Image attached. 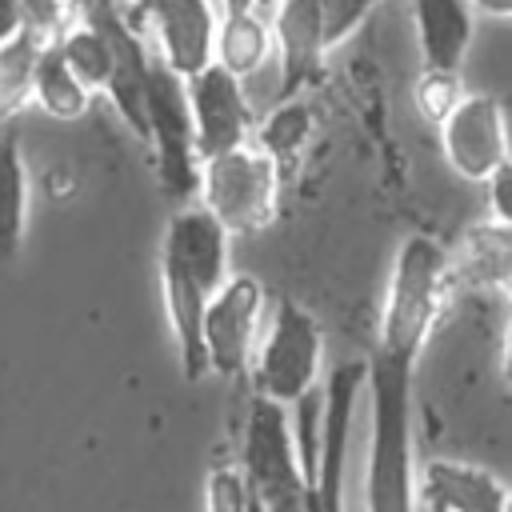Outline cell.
<instances>
[{"label":"cell","mask_w":512,"mask_h":512,"mask_svg":"<svg viewBox=\"0 0 512 512\" xmlns=\"http://www.w3.org/2000/svg\"><path fill=\"white\" fill-rule=\"evenodd\" d=\"M276 52L272 24L264 12H232L216 24V44H212V64L232 72L236 80L256 76Z\"/></svg>","instance_id":"16"},{"label":"cell","mask_w":512,"mask_h":512,"mask_svg":"<svg viewBox=\"0 0 512 512\" xmlns=\"http://www.w3.org/2000/svg\"><path fill=\"white\" fill-rule=\"evenodd\" d=\"M24 4V24H32L40 36H60L64 28L80 24L96 4L104 0H20Z\"/></svg>","instance_id":"24"},{"label":"cell","mask_w":512,"mask_h":512,"mask_svg":"<svg viewBox=\"0 0 512 512\" xmlns=\"http://www.w3.org/2000/svg\"><path fill=\"white\" fill-rule=\"evenodd\" d=\"M364 392V360H344L324 376L316 456L308 472V512H344L348 444L356 428V400Z\"/></svg>","instance_id":"7"},{"label":"cell","mask_w":512,"mask_h":512,"mask_svg":"<svg viewBox=\"0 0 512 512\" xmlns=\"http://www.w3.org/2000/svg\"><path fill=\"white\" fill-rule=\"evenodd\" d=\"M44 44H48V36H40L32 24H20L0 44V136L32 104V76H36V60H40Z\"/></svg>","instance_id":"18"},{"label":"cell","mask_w":512,"mask_h":512,"mask_svg":"<svg viewBox=\"0 0 512 512\" xmlns=\"http://www.w3.org/2000/svg\"><path fill=\"white\" fill-rule=\"evenodd\" d=\"M436 132H440V152L460 180L484 184L504 160H512L504 104L488 92H464V100Z\"/></svg>","instance_id":"9"},{"label":"cell","mask_w":512,"mask_h":512,"mask_svg":"<svg viewBox=\"0 0 512 512\" xmlns=\"http://www.w3.org/2000/svg\"><path fill=\"white\" fill-rule=\"evenodd\" d=\"M500 380L512 388V316H508L504 336H500Z\"/></svg>","instance_id":"27"},{"label":"cell","mask_w":512,"mask_h":512,"mask_svg":"<svg viewBox=\"0 0 512 512\" xmlns=\"http://www.w3.org/2000/svg\"><path fill=\"white\" fill-rule=\"evenodd\" d=\"M236 468L260 512H308V472L292 436L288 408L264 396H248Z\"/></svg>","instance_id":"4"},{"label":"cell","mask_w":512,"mask_h":512,"mask_svg":"<svg viewBox=\"0 0 512 512\" xmlns=\"http://www.w3.org/2000/svg\"><path fill=\"white\" fill-rule=\"evenodd\" d=\"M232 276V236L192 200L180 204L160 232V296L176 340L184 380H204L208 360L200 344V320L208 300Z\"/></svg>","instance_id":"2"},{"label":"cell","mask_w":512,"mask_h":512,"mask_svg":"<svg viewBox=\"0 0 512 512\" xmlns=\"http://www.w3.org/2000/svg\"><path fill=\"white\" fill-rule=\"evenodd\" d=\"M52 44H56L60 60L68 64V72H72L92 96H104V88H108V80H112V44H108V36H104L96 24L80 20V24L64 28L60 36H52Z\"/></svg>","instance_id":"20"},{"label":"cell","mask_w":512,"mask_h":512,"mask_svg":"<svg viewBox=\"0 0 512 512\" xmlns=\"http://www.w3.org/2000/svg\"><path fill=\"white\" fill-rule=\"evenodd\" d=\"M212 4H224V16L232 12H268L272 0H212Z\"/></svg>","instance_id":"29"},{"label":"cell","mask_w":512,"mask_h":512,"mask_svg":"<svg viewBox=\"0 0 512 512\" xmlns=\"http://www.w3.org/2000/svg\"><path fill=\"white\" fill-rule=\"evenodd\" d=\"M184 92H188L200 164L252 140L256 120H252V104L244 96V80H236L220 64H208L184 80Z\"/></svg>","instance_id":"10"},{"label":"cell","mask_w":512,"mask_h":512,"mask_svg":"<svg viewBox=\"0 0 512 512\" xmlns=\"http://www.w3.org/2000/svg\"><path fill=\"white\" fill-rule=\"evenodd\" d=\"M128 4H132V8H136V12H140V4H144V0H128Z\"/></svg>","instance_id":"32"},{"label":"cell","mask_w":512,"mask_h":512,"mask_svg":"<svg viewBox=\"0 0 512 512\" xmlns=\"http://www.w3.org/2000/svg\"><path fill=\"white\" fill-rule=\"evenodd\" d=\"M504 480L472 460L428 456L416 464V512H504Z\"/></svg>","instance_id":"12"},{"label":"cell","mask_w":512,"mask_h":512,"mask_svg":"<svg viewBox=\"0 0 512 512\" xmlns=\"http://www.w3.org/2000/svg\"><path fill=\"white\" fill-rule=\"evenodd\" d=\"M448 280L452 292H504L512 280V228L500 220H480L464 228L460 240L448 248Z\"/></svg>","instance_id":"14"},{"label":"cell","mask_w":512,"mask_h":512,"mask_svg":"<svg viewBox=\"0 0 512 512\" xmlns=\"http://www.w3.org/2000/svg\"><path fill=\"white\" fill-rule=\"evenodd\" d=\"M504 296H508V304H512V280H508V288H504Z\"/></svg>","instance_id":"30"},{"label":"cell","mask_w":512,"mask_h":512,"mask_svg":"<svg viewBox=\"0 0 512 512\" xmlns=\"http://www.w3.org/2000/svg\"><path fill=\"white\" fill-rule=\"evenodd\" d=\"M264 312V284L252 272H232L220 292L208 300L200 320V344L208 360V376L220 380H244L252 352H256V328Z\"/></svg>","instance_id":"8"},{"label":"cell","mask_w":512,"mask_h":512,"mask_svg":"<svg viewBox=\"0 0 512 512\" xmlns=\"http://www.w3.org/2000/svg\"><path fill=\"white\" fill-rule=\"evenodd\" d=\"M504 512H512V488H508V504H504Z\"/></svg>","instance_id":"31"},{"label":"cell","mask_w":512,"mask_h":512,"mask_svg":"<svg viewBox=\"0 0 512 512\" xmlns=\"http://www.w3.org/2000/svg\"><path fill=\"white\" fill-rule=\"evenodd\" d=\"M412 24H416V48L424 68L440 72H460L472 32H476V12L468 0H412Z\"/></svg>","instance_id":"15"},{"label":"cell","mask_w":512,"mask_h":512,"mask_svg":"<svg viewBox=\"0 0 512 512\" xmlns=\"http://www.w3.org/2000/svg\"><path fill=\"white\" fill-rule=\"evenodd\" d=\"M136 16H144V24L156 32V44H160L156 56L180 80L212 64V44L220 24L212 0H144Z\"/></svg>","instance_id":"11"},{"label":"cell","mask_w":512,"mask_h":512,"mask_svg":"<svg viewBox=\"0 0 512 512\" xmlns=\"http://www.w3.org/2000/svg\"><path fill=\"white\" fill-rule=\"evenodd\" d=\"M384 0H320V36H324V52L340 48Z\"/></svg>","instance_id":"23"},{"label":"cell","mask_w":512,"mask_h":512,"mask_svg":"<svg viewBox=\"0 0 512 512\" xmlns=\"http://www.w3.org/2000/svg\"><path fill=\"white\" fill-rule=\"evenodd\" d=\"M24 24V4L20 0H0V44Z\"/></svg>","instance_id":"26"},{"label":"cell","mask_w":512,"mask_h":512,"mask_svg":"<svg viewBox=\"0 0 512 512\" xmlns=\"http://www.w3.org/2000/svg\"><path fill=\"white\" fill-rule=\"evenodd\" d=\"M208 512H260V504L252 500L240 468L220 464L208 472Z\"/></svg>","instance_id":"25"},{"label":"cell","mask_w":512,"mask_h":512,"mask_svg":"<svg viewBox=\"0 0 512 512\" xmlns=\"http://www.w3.org/2000/svg\"><path fill=\"white\" fill-rule=\"evenodd\" d=\"M308 136H312V108L304 104V96H296V100H276L272 116L252 132V140L276 160L280 172H288V168L300 160Z\"/></svg>","instance_id":"21"},{"label":"cell","mask_w":512,"mask_h":512,"mask_svg":"<svg viewBox=\"0 0 512 512\" xmlns=\"http://www.w3.org/2000/svg\"><path fill=\"white\" fill-rule=\"evenodd\" d=\"M272 40L280 56L276 100L304 96L324 72V36H320V0H272Z\"/></svg>","instance_id":"13"},{"label":"cell","mask_w":512,"mask_h":512,"mask_svg":"<svg viewBox=\"0 0 512 512\" xmlns=\"http://www.w3.org/2000/svg\"><path fill=\"white\" fill-rule=\"evenodd\" d=\"M28 168L20 156V136L8 128L0 136V264H12L28 232Z\"/></svg>","instance_id":"17"},{"label":"cell","mask_w":512,"mask_h":512,"mask_svg":"<svg viewBox=\"0 0 512 512\" xmlns=\"http://www.w3.org/2000/svg\"><path fill=\"white\" fill-rule=\"evenodd\" d=\"M280 180H284V172L276 168V160L256 140H248V144L200 164L196 204L228 236H256L276 220Z\"/></svg>","instance_id":"5"},{"label":"cell","mask_w":512,"mask_h":512,"mask_svg":"<svg viewBox=\"0 0 512 512\" xmlns=\"http://www.w3.org/2000/svg\"><path fill=\"white\" fill-rule=\"evenodd\" d=\"M472 12H484V16H496V20H512V0H468Z\"/></svg>","instance_id":"28"},{"label":"cell","mask_w":512,"mask_h":512,"mask_svg":"<svg viewBox=\"0 0 512 512\" xmlns=\"http://www.w3.org/2000/svg\"><path fill=\"white\" fill-rule=\"evenodd\" d=\"M452 296L448 248L412 232L392 260L376 344L364 360L368 392V460L364 504L368 512H416V368Z\"/></svg>","instance_id":"1"},{"label":"cell","mask_w":512,"mask_h":512,"mask_svg":"<svg viewBox=\"0 0 512 512\" xmlns=\"http://www.w3.org/2000/svg\"><path fill=\"white\" fill-rule=\"evenodd\" d=\"M32 104L40 112H48L52 120H80L92 104V92L68 72V64L60 60L56 44L48 40L40 60H36V76H32Z\"/></svg>","instance_id":"19"},{"label":"cell","mask_w":512,"mask_h":512,"mask_svg":"<svg viewBox=\"0 0 512 512\" xmlns=\"http://www.w3.org/2000/svg\"><path fill=\"white\" fill-rule=\"evenodd\" d=\"M144 116H148V144L156 156V180L164 196L192 204L200 192V152L188 112L184 80L152 52L148 88H144Z\"/></svg>","instance_id":"6"},{"label":"cell","mask_w":512,"mask_h":512,"mask_svg":"<svg viewBox=\"0 0 512 512\" xmlns=\"http://www.w3.org/2000/svg\"><path fill=\"white\" fill-rule=\"evenodd\" d=\"M320 376H324V328L304 304H296L292 296H280L264 336L256 340L244 380L252 384V396H264L288 408L308 400Z\"/></svg>","instance_id":"3"},{"label":"cell","mask_w":512,"mask_h":512,"mask_svg":"<svg viewBox=\"0 0 512 512\" xmlns=\"http://www.w3.org/2000/svg\"><path fill=\"white\" fill-rule=\"evenodd\" d=\"M464 100V84H460V72H440V68H420L416 84H412V104L420 112L424 124L440 128L452 108Z\"/></svg>","instance_id":"22"}]
</instances>
